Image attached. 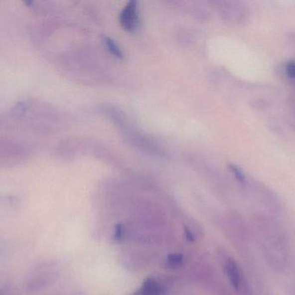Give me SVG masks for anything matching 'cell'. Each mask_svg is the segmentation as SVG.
Listing matches in <instances>:
<instances>
[{"label":"cell","mask_w":295,"mask_h":295,"mask_svg":"<svg viewBox=\"0 0 295 295\" xmlns=\"http://www.w3.org/2000/svg\"><path fill=\"white\" fill-rule=\"evenodd\" d=\"M103 42L105 43L106 47L108 48L109 52L111 53L113 56L117 57L119 59H123L124 58V53L122 48L120 47L118 43L115 42V40L109 37V36H104L103 37Z\"/></svg>","instance_id":"cell-5"},{"label":"cell","mask_w":295,"mask_h":295,"mask_svg":"<svg viewBox=\"0 0 295 295\" xmlns=\"http://www.w3.org/2000/svg\"><path fill=\"white\" fill-rule=\"evenodd\" d=\"M163 289L155 280L145 281L143 286L135 295H162Z\"/></svg>","instance_id":"cell-3"},{"label":"cell","mask_w":295,"mask_h":295,"mask_svg":"<svg viewBox=\"0 0 295 295\" xmlns=\"http://www.w3.org/2000/svg\"><path fill=\"white\" fill-rule=\"evenodd\" d=\"M184 231H185L184 233H185L187 239L189 240V241H193L194 236L193 235H192V233H191V231L188 230L187 228H185V230H184Z\"/></svg>","instance_id":"cell-8"},{"label":"cell","mask_w":295,"mask_h":295,"mask_svg":"<svg viewBox=\"0 0 295 295\" xmlns=\"http://www.w3.org/2000/svg\"><path fill=\"white\" fill-rule=\"evenodd\" d=\"M240 3L224 2L221 6V13L224 20L230 23H240L247 19V11Z\"/></svg>","instance_id":"cell-2"},{"label":"cell","mask_w":295,"mask_h":295,"mask_svg":"<svg viewBox=\"0 0 295 295\" xmlns=\"http://www.w3.org/2000/svg\"><path fill=\"white\" fill-rule=\"evenodd\" d=\"M119 20L121 25L125 30L131 32L138 30L141 23V17L136 1L131 0L128 2L120 12Z\"/></svg>","instance_id":"cell-1"},{"label":"cell","mask_w":295,"mask_h":295,"mask_svg":"<svg viewBox=\"0 0 295 295\" xmlns=\"http://www.w3.org/2000/svg\"><path fill=\"white\" fill-rule=\"evenodd\" d=\"M225 271L227 276L230 280L231 284L234 286L235 289H238L241 282V276H240L239 270L237 269V266L234 262H228L225 265Z\"/></svg>","instance_id":"cell-4"},{"label":"cell","mask_w":295,"mask_h":295,"mask_svg":"<svg viewBox=\"0 0 295 295\" xmlns=\"http://www.w3.org/2000/svg\"><path fill=\"white\" fill-rule=\"evenodd\" d=\"M287 74L289 75V77L295 79V62H289L287 64Z\"/></svg>","instance_id":"cell-7"},{"label":"cell","mask_w":295,"mask_h":295,"mask_svg":"<svg viewBox=\"0 0 295 295\" xmlns=\"http://www.w3.org/2000/svg\"><path fill=\"white\" fill-rule=\"evenodd\" d=\"M168 264L171 267H178L183 262V256L179 254H174L168 256Z\"/></svg>","instance_id":"cell-6"}]
</instances>
